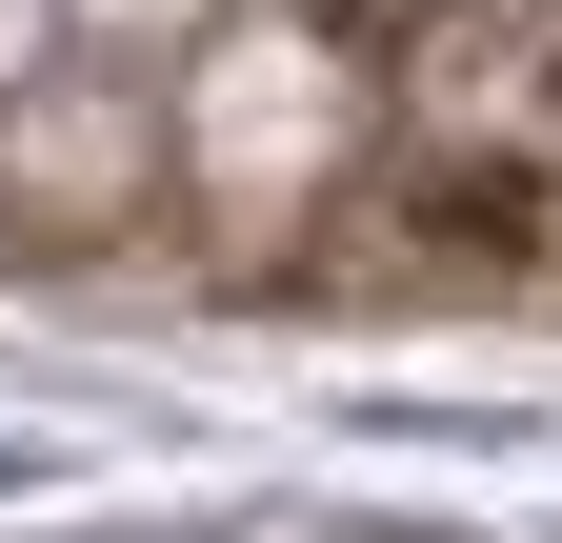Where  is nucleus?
<instances>
[{
    "mask_svg": "<svg viewBox=\"0 0 562 543\" xmlns=\"http://www.w3.org/2000/svg\"><path fill=\"white\" fill-rule=\"evenodd\" d=\"M81 543H201V523H81Z\"/></svg>",
    "mask_w": 562,
    "mask_h": 543,
    "instance_id": "obj_1",
    "label": "nucleus"
}]
</instances>
